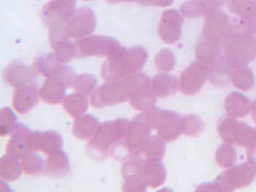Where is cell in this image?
<instances>
[{"label": "cell", "instance_id": "obj_1", "mask_svg": "<svg viewBox=\"0 0 256 192\" xmlns=\"http://www.w3.org/2000/svg\"><path fill=\"white\" fill-rule=\"evenodd\" d=\"M151 78L138 72L116 81H108L98 86L90 97V104L95 108H104L130 101L140 92L149 90Z\"/></svg>", "mask_w": 256, "mask_h": 192}, {"label": "cell", "instance_id": "obj_2", "mask_svg": "<svg viewBox=\"0 0 256 192\" xmlns=\"http://www.w3.org/2000/svg\"><path fill=\"white\" fill-rule=\"evenodd\" d=\"M149 59V52L141 46L123 48L117 54L106 60L101 68L105 81H116L140 72Z\"/></svg>", "mask_w": 256, "mask_h": 192}, {"label": "cell", "instance_id": "obj_3", "mask_svg": "<svg viewBox=\"0 0 256 192\" xmlns=\"http://www.w3.org/2000/svg\"><path fill=\"white\" fill-rule=\"evenodd\" d=\"M128 122L127 118H119L101 123L86 145V154L88 156L94 160L106 158L110 155L112 148L125 138Z\"/></svg>", "mask_w": 256, "mask_h": 192}, {"label": "cell", "instance_id": "obj_4", "mask_svg": "<svg viewBox=\"0 0 256 192\" xmlns=\"http://www.w3.org/2000/svg\"><path fill=\"white\" fill-rule=\"evenodd\" d=\"M224 55L232 64L234 68L248 66L256 60V38L248 32L242 22L233 24L230 34L222 44Z\"/></svg>", "mask_w": 256, "mask_h": 192}, {"label": "cell", "instance_id": "obj_5", "mask_svg": "<svg viewBox=\"0 0 256 192\" xmlns=\"http://www.w3.org/2000/svg\"><path fill=\"white\" fill-rule=\"evenodd\" d=\"M152 130L166 142H173L182 134V116L174 110L152 108L143 112Z\"/></svg>", "mask_w": 256, "mask_h": 192}, {"label": "cell", "instance_id": "obj_6", "mask_svg": "<svg viewBox=\"0 0 256 192\" xmlns=\"http://www.w3.org/2000/svg\"><path fill=\"white\" fill-rule=\"evenodd\" d=\"M217 129L224 144L246 148L256 144V129L234 118H222L218 122Z\"/></svg>", "mask_w": 256, "mask_h": 192}, {"label": "cell", "instance_id": "obj_7", "mask_svg": "<svg viewBox=\"0 0 256 192\" xmlns=\"http://www.w3.org/2000/svg\"><path fill=\"white\" fill-rule=\"evenodd\" d=\"M79 56L78 58L97 57V58H112L117 54L123 46L120 42L110 36L90 35L75 42Z\"/></svg>", "mask_w": 256, "mask_h": 192}, {"label": "cell", "instance_id": "obj_8", "mask_svg": "<svg viewBox=\"0 0 256 192\" xmlns=\"http://www.w3.org/2000/svg\"><path fill=\"white\" fill-rule=\"evenodd\" d=\"M256 178V166L248 162L228 168L215 180L220 184L222 192H233L248 188Z\"/></svg>", "mask_w": 256, "mask_h": 192}, {"label": "cell", "instance_id": "obj_9", "mask_svg": "<svg viewBox=\"0 0 256 192\" xmlns=\"http://www.w3.org/2000/svg\"><path fill=\"white\" fill-rule=\"evenodd\" d=\"M210 64L197 60L189 64L180 76V92L186 96H195L210 79Z\"/></svg>", "mask_w": 256, "mask_h": 192}, {"label": "cell", "instance_id": "obj_10", "mask_svg": "<svg viewBox=\"0 0 256 192\" xmlns=\"http://www.w3.org/2000/svg\"><path fill=\"white\" fill-rule=\"evenodd\" d=\"M97 27L96 14L88 7L76 9L70 20L66 24V32L70 38L81 40L94 34Z\"/></svg>", "mask_w": 256, "mask_h": 192}, {"label": "cell", "instance_id": "obj_11", "mask_svg": "<svg viewBox=\"0 0 256 192\" xmlns=\"http://www.w3.org/2000/svg\"><path fill=\"white\" fill-rule=\"evenodd\" d=\"M76 11V0H51L40 12V18L48 28L66 26Z\"/></svg>", "mask_w": 256, "mask_h": 192}, {"label": "cell", "instance_id": "obj_12", "mask_svg": "<svg viewBox=\"0 0 256 192\" xmlns=\"http://www.w3.org/2000/svg\"><path fill=\"white\" fill-rule=\"evenodd\" d=\"M152 129L145 120L143 112H141L128 122L127 134L122 142L134 156H140L142 148L152 136Z\"/></svg>", "mask_w": 256, "mask_h": 192}, {"label": "cell", "instance_id": "obj_13", "mask_svg": "<svg viewBox=\"0 0 256 192\" xmlns=\"http://www.w3.org/2000/svg\"><path fill=\"white\" fill-rule=\"evenodd\" d=\"M232 24L226 14L218 10L211 11L206 16V20L200 35L211 42L222 46L224 40L232 28Z\"/></svg>", "mask_w": 256, "mask_h": 192}, {"label": "cell", "instance_id": "obj_14", "mask_svg": "<svg viewBox=\"0 0 256 192\" xmlns=\"http://www.w3.org/2000/svg\"><path fill=\"white\" fill-rule=\"evenodd\" d=\"M144 158L138 156L124 162L121 174L124 179L122 190L128 192H146L148 186L142 176Z\"/></svg>", "mask_w": 256, "mask_h": 192}, {"label": "cell", "instance_id": "obj_15", "mask_svg": "<svg viewBox=\"0 0 256 192\" xmlns=\"http://www.w3.org/2000/svg\"><path fill=\"white\" fill-rule=\"evenodd\" d=\"M184 18L182 12L176 9H169L163 12L158 24V33L163 42L174 44L182 36Z\"/></svg>", "mask_w": 256, "mask_h": 192}, {"label": "cell", "instance_id": "obj_16", "mask_svg": "<svg viewBox=\"0 0 256 192\" xmlns=\"http://www.w3.org/2000/svg\"><path fill=\"white\" fill-rule=\"evenodd\" d=\"M38 73L33 66L16 60L9 64L4 70V80L14 88H20L35 83Z\"/></svg>", "mask_w": 256, "mask_h": 192}, {"label": "cell", "instance_id": "obj_17", "mask_svg": "<svg viewBox=\"0 0 256 192\" xmlns=\"http://www.w3.org/2000/svg\"><path fill=\"white\" fill-rule=\"evenodd\" d=\"M64 138L56 131L33 132L31 140V150L38 151L50 156L62 149Z\"/></svg>", "mask_w": 256, "mask_h": 192}, {"label": "cell", "instance_id": "obj_18", "mask_svg": "<svg viewBox=\"0 0 256 192\" xmlns=\"http://www.w3.org/2000/svg\"><path fill=\"white\" fill-rule=\"evenodd\" d=\"M40 98L36 83L16 88L12 97V107L20 114H26L33 110Z\"/></svg>", "mask_w": 256, "mask_h": 192}, {"label": "cell", "instance_id": "obj_19", "mask_svg": "<svg viewBox=\"0 0 256 192\" xmlns=\"http://www.w3.org/2000/svg\"><path fill=\"white\" fill-rule=\"evenodd\" d=\"M32 134L33 132L26 125L16 124L6 145V153L20 158L24 153L30 151Z\"/></svg>", "mask_w": 256, "mask_h": 192}, {"label": "cell", "instance_id": "obj_20", "mask_svg": "<svg viewBox=\"0 0 256 192\" xmlns=\"http://www.w3.org/2000/svg\"><path fill=\"white\" fill-rule=\"evenodd\" d=\"M68 84L56 76L46 78L40 90V99L49 105L62 104L66 96Z\"/></svg>", "mask_w": 256, "mask_h": 192}, {"label": "cell", "instance_id": "obj_21", "mask_svg": "<svg viewBox=\"0 0 256 192\" xmlns=\"http://www.w3.org/2000/svg\"><path fill=\"white\" fill-rule=\"evenodd\" d=\"M142 176L149 188H158L162 186L167 179V171L162 160L144 158Z\"/></svg>", "mask_w": 256, "mask_h": 192}, {"label": "cell", "instance_id": "obj_22", "mask_svg": "<svg viewBox=\"0 0 256 192\" xmlns=\"http://www.w3.org/2000/svg\"><path fill=\"white\" fill-rule=\"evenodd\" d=\"M150 88L158 97L167 98L174 96L180 90V78L168 73L156 74L152 79Z\"/></svg>", "mask_w": 256, "mask_h": 192}, {"label": "cell", "instance_id": "obj_23", "mask_svg": "<svg viewBox=\"0 0 256 192\" xmlns=\"http://www.w3.org/2000/svg\"><path fill=\"white\" fill-rule=\"evenodd\" d=\"M210 81L216 86H224L232 81L234 66L224 56H219L216 60L210 64Z\"/></svg>", "mask_w": 256, "mask_h": 192}, {"label": "cell", "instance_id": "obj_24", "mask_svg": "<svg viewBox=\"0 0 256 192\" xmlns=\"http://www.w3.org/2000/svg\"><path fill=\"white\" fill-rule=\"evenodd\" d=\"M224 108L228 116L244 118L252 108V102L244 94L238 92H232L224 99Z\"/></svg>", "mask_w": 256, "mask_h": 192}, {"label": "cell", "instance_id": "obj_25", "mask_svg": "<svg viewBox=\"0 0 256 192\" xmlns=\"http://www.w3.org/2000/svg\"><path fill=\"white\" fill-rule=\"evenodd\" d=\"M100 122L92 114H84L75 118L72 125L73 136L81 140H90L100 126Z\"/></svg>", "mask_w": 256, "mask_h": 192}, {"label": "cell", "instance_id": "obj_26", "mask_svg": "<svg viewBox=\"0 0 256 192\" xmlns=\"http://www.w3.org/2000/svg\"><path fill=\"white\" fill-rule=\"evenodd\" d=\"M71 171L68 155L62 149L48 156L46 174L51 177L60 178L68 175Z\"/></svg>", "mask_w": 256, "mask_h": 192}, {"label": "cell", "instance_id": "obj_27", "mask_svg": "<svg viewBox=\"0 0 256 192\" xmlns=\"http://www.w3.org/2000/svg\"><path fill=\"white\" fill-rule=\"evenodd\" d=\"M24 169L20 158L10 154L4 155L0 160V179L3 182H14L22 175Z\"/></svg>", "mask_w": 256, "mask_h": 192}, {"label": "cell", "instance_id": "obj_28", "mask_svg": "<svg viewBox=\"0 0 256 192\" xmlns=\"http://www.w3.org/2000/svg\"><path fill=\"white\" fill-rule=\"evenodd\" d=\"M222 48L220 44L211 42L200 35L196 44V57L198 60L211 64L221 55Z\"/></svg>", "mask_w": 256, "mask_h": 192}, {"label": "cell", "instance_id": "obj_29", "mask_svg": "<svg viewBox=\"0 0 256 192\" xmlns=\"http://www.w3.org/2000/svg\"><path fill=\"white\" fill-rule=\"evenodd\" d=\"M62 106L71 118H78L86 114V112H88L90 100L88 96L75 92L66 96L62 102Z\"/></svg>", "mask_w": 256, "mask_h": 192}, {"label": "cell", "instance_id": "obj_30", "mask_svg": "<svg viewBox=\"0 0 256 192\" xmlns=\"http://www.w3.org/2000/svg\"><path fill=\"white\" fill-rule=\"evenodd\" d=\"M24 172L26 175L36 176L46 173L47 160L36 154V151H28L20 156Z\"/></svg>", "mask_w": 256, "mask_h": 192}, {"label": "cell", "instance_id": "obj_31", "mask_svg": "<svg viewBox=\"0 0 256 192\" xmlns=\"http://www.w3.org/2000/svg\"><path fill=\"white\" fill-rule=\"evenodd\" d=\"M233 86L243 92L250 90L256 84V78L252 70L246 66L235 68L232 74Z\"/></svg>", "mask_w": 256, "mask_h": 192}, {"label": "cell", "instance_id": "obj_32", "mask_svg": "<svg viewBox=\"0 0 256 192\" xmlns=\"http://www.w3.org/2000/svg\"><path fill=\"white\" fill-rule=\"evenodd\" d=\"M62 64L56 59L55 53H46L40 55L36 58L33 62V68L38 74H40L44 77H50L58 66Z\"/></svg>", "mask_w": 256, "mask_h": 192}, {"label": "cell", "instance_id": "obj_33", "mask_svg": "<svg viewBox=\"0 0 256 192\" xmlns=\"http://www.w3.org/2000/svg\"><path fill=\"white\" fill-rule=\"evenodd\" d=\"M166 153V142L162 136H152L150 140L146 145L142 148L140 152V156H144V158L151 160H162Z\"/></svg>", "mask_w": 256, "mask_h": 192}, {"label": "cell", "instance_id": "obj_34", "mask_svg": "<svg viewBox=\"0 0 256 192\" xmlns=\"http://www.w3.org/2000/svg\"><path fill=\"white\" fill-rule=\"evenodd\" d=\"M158 102V96L154 94L151 88L140 92L130 100V105L138 112H148L154 108Z\"/></svg>", "mask_w": 256, "mask_h": 192}, {"label": "cell", "instance_id": "obj_35", "mask_svg": "<svg viewBox=\"0 0 256 192\" xmlns=\"http://www.w3.org/2000/svg\"><path fill=\"white\" fill-rule=\"evenodd\" d=\"M97 78L90 73H81L76 76L72 88L76 92L84 96H90L97 88Z\"/></svg>", "mask_w": 256, "mask_h": 192}, {"label": "cell", "instance_id": "obj_36", "mask_svg": "<svg viewBox=\"0 0 256 192\" xmlns=\"http://www.w3.org/2000/svg\"><path fill=\"white\" fill-rule=\"evenodd\" d=\"M180 12L187 18H198L206 16L210 10L204 0H187L182 5Z\"/></svg>", "mask_w": 256, "mask_h": 192}, {"label": "cell", "instance_id": "obj_37", "mask_svg": "<svg viewBox=\"0 0 256 192\" xmlns=\"http://www.w3.org/2000/svg\"><path fill=\"white\" fill-rule=\"evenodd\" d=\"M216 162L222 168H230L236 164L237 153L232 144H222L217 149Z\"/></svg>", "mask_w": 256, "mask_h": 192}, {"label": "cell", "instance_id": "obj_38", "mask_svg": "<svg viewBox=\"0 0 256 192\" xmlns=\"http://www.w3.org/2000/svg\"><path fill=\"white\" fill-rule=\"evenodd\" d=\"M154 64L160 72H173L176 64L175 53L169 48H163L156 55Z\"/></svg>", "mask_w": 256, "mask_h": 192}, {"label": "cell", "instance_id": "obj_39", "mask_svg": "<svg viewBox=\"0 0 256 192\" xmlns=\"http://www.w3.org/2000/svg\"><path fill=\"white\" fill-rule=\"evenodd\" d=\"M204 122L198 116L186 114L182 116V134L187 136H198L204 130Z\"/></svg>", "mask_w": 256, "mask_h": 192}, {"label": "cell", "instance_id": "obj_40", "mask_svg": "<svg viewBox=\"0 0 256 192\" xmlns=\"http://www.w3.org/2000/svg\"><path fill=\"white\" fill-rule=\"evenodd\" d=\"M54 50L56 59L62 64H66L70 60L78 58L79 56V51L76 44L71 42L70 40L60 44L58 48H55Z\"/></svg>", "mask_w": 256, "mask_h": 192}, {"label": "cell", "instance_id": "obj_41", "mask_svg": "<svg viewBox=\"0 0 256 192\" xmlns=\"http://www.w3.org/2000/svg\"><path fill=\"white\" fill-rule=\"evenodd\" d=\"M18 116L12 108L4 107L0 110V134L6 136L11 134L12 130L16 126Z\"/></svg>", "mask_w": 256, "mask_h": 192}, {"label": "cell", "instance_id": "obj_42", "mask_svg": "<svg viewBox=\"0 0 256 192\" xmlns=\"http://www.w3.org/2000/svg\"><path fill=\"white\" fill-rule=\"evenodd\" d=\"M228 8L234 14L244 18L256 12V4L252 0H228Z\"/></svg>", "mask_w": 256, "mask_h": 192}, {"label": "cell", "instance_id": "obj_43", "mask_svg": "<svg viewBox=\"0 0 256 192\" xmlns=\"http://www.w3.org/2000/svg\"><path fill=\"white\" fill-rule=\"evenodd\" d=\"M175 0H106L110 4L118 3H136L143 6H154V7H169L174 3Z\"/></svg>", "mask_w": 256, "mask_h": 192}, {"label": "cell", "instance_id": "obj_44", "mask_svg": "<svg viewBox=\"0 0 256 192\" xmlns=\"http://www.w3.org/2000/svg\"><path fill=\"white\" fill-rule=\"evenodd\" d=\"M241 22L248 32L252 35H256V12L250 16H246Z\"/></svg>", "mask_w": 256, "mask_h": 192}, {"label": "cell", "instance_id": "obj_45", "mask_svg": "<svg viewBox=\"0 0 256 192\" xmlns=\"http://www.w3.org/2000/svg\"><path fill=\"white\" fill-rule=\"evenodd\" d=\"M197 192H222L220 184L215 180L210 184H204L200 186Z\"/></svg>", "mask_w": 256, "mask_h": 192}, {"label": "cell", "instance_id": "obj_46", "mask_svg": "<svg viewBox=\"0 0 256 192\" xmlns=\"http://www.w3.org/2000/svg\"><path fill=\"white\" fill-rule=\"evenodd\" d=\"M246 158L250 164L256 166V144L248 148L246 151Z\"/></svg>", "mask_w": 256, "mask_h": 192}, {"label": "cell", "instance_id": "obj_47", "mask_svg": "<svg viewBox=\"0 0 256 192\" xmlns=\"http://www.w3.org/2000/svg\"><path fill=\"white\" fill-rule=\"evenodd\" d=\"M224 0H204L210 12L217 10L219 7H221Z\"/></svg>", "mask_w": 256, "mask_h": 192}, {"label": "cell", "instance_id": "obj_48", "mask_svg": "<svg viewBox=\"0 0 256 192\" xmlns=\"http://www.w3.org/2000/svg\"><path fill=\"white\" fill-rule=\"evenodd\" d=\"M252 118L256 123V100L252 103Z\"/></svg>", "mask_w": 256, "mask_h": 192}, {"label": "cell", "instance_id": "obj_49", "mask_svg": "<svg viewBox=\"0 0 256 192\" xmlns=\"http://www.w3.org/2000/svg\"><path fill=\"white\" fill-rule=\"evenodd\" d=\"M84 1H94V0H84Z\"/></svg>", "mask_w": 256, "mask_h": 192}]
</instances>
